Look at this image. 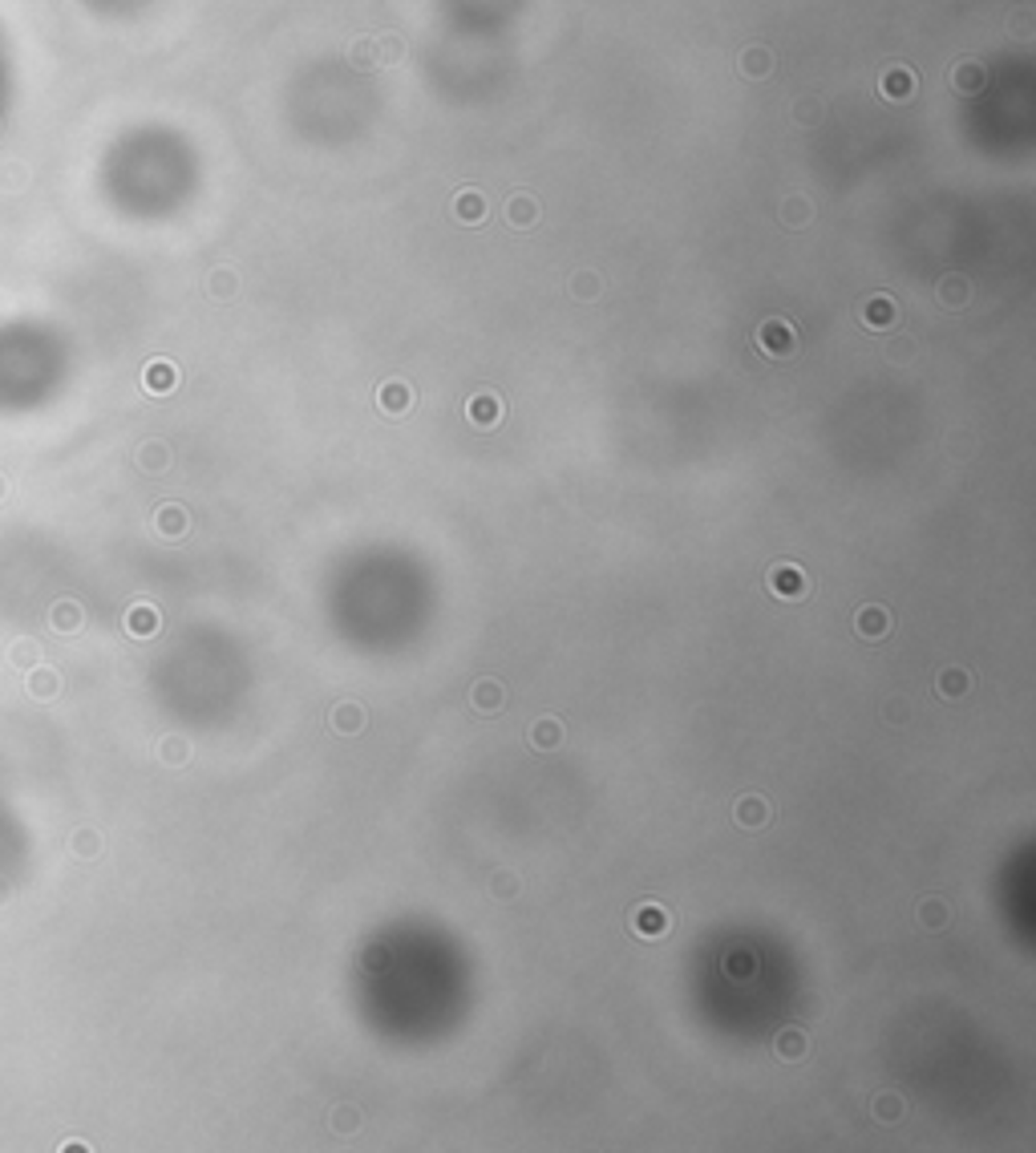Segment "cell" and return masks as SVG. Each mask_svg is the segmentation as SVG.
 <instances>
[{"label":"cell","mask_w":1036,"mask_h":1153,"mask_svg":"<svg viewBox=\"0 0 1036 1153\" xmlns=\"http://www.w3.org/2000/svg\"><path fill=\"white\" fill-rule=\"evenodd\" d=\"M935 692L948 696V700H960V696L971 692V676L964 668H943L940 676H935Z\"/></svg>","instance_id":"obj_17"},{"label":"cell","mask_w":1036,"mask_h":1153,"mask_svg":"<svg viewBox=\"0 0 1036 1153\" xmlns=\"http://www.w3.org/2000/svg\"><path fill=\"white\" fill-rule=\"evenodd\" d=\"M328 725H332V733H340V737L361 733V729H365V708L356 705V700H345V705H336V708H332Z\"/></svg>","instance_id":"obj_10"},{"label":"cell","mask_w":1036,"mask_h":1153,"mask_svg":"<svg viewBox=\"0 0 1036 1153\" xmlns=\"http://www.w3.org/2000/svg\"><path fill=\"white\" fill-rule=\"evenodd\" d=\"M409 401H413V393H409V385H401V381H385L381 389H377V405H381L389 417H401V413L409 409Z\"/></svg>","instance_id":"obj_13"},{"label":"cell","mask_w":1036,"mask_h":1153,"mask_svg":"<svg viewBox=\"0 0 1036 1153\" xmlns=\"http://www.w3.org/2000/svg\"><path fill=\"white\" fill-rule=\"evenodd\" d=\"M729 975H737V980H741V975H753V955H745V959H741V955H733V959H729Z\"/></svg>","instance_id":"obj_31"},{"label":"cell","mask_w":1036,"mask_h":1153,"mask_svg":"<svg viewBox=\"0 0 1036 1153\" xmlns=\"http://www.w3.org/2000/svg\"><path fill=\"white\" fill-rule=\"evenodd\" d=\"M935 300H940L943 308H964V304H971V279L968 276H943L940 279V287H935Z\"/></svg>","instance_id":"obj_8"},{"label":"cell","mask_w":1036,"mask_h":1153,"mask_svg":"<svg viewBox=\"0 0 1036 1153\" xmlns=\"http://www.w3.org/2000/svg\"><path fill=\"white\" fill-rule=\"evenodd\" d=\"M854 628H858V636L863 639H883L887 631H891V611L879 607V603H866V607L858 611Z\"/></svg>","instance_id":"obj_7"},{"label":"cell","mask_w":1036,"mask_h":1153,"mask_svg":"<svg viewBox=\"0 0 1036 1153\" xmlns=\"http://www.w3.org/2000/svg\"><path fill=\"white\" fill-rule=\"evenodd\" d=\"M146 385H150L154 393H171L174 389V364H166V361L150 364V372H146Z\"/></svg>","instance_id":"obj_24"},{"label":"cell","mask_w":1036,"mask_h":1153,"mask_svg":"<svg viewBox=\"0 0 1036 1153\" xmlns=\"http://www.w3.org/2000/svg\"><path fill=\"white\" fill-rule=\"evenodd\" d=\"M777 215H781V223H786V227H806V223L814 219V202H810L806 195H789V199L781 202V210H777Z\"/></svg>","instance_id":"obj_19"},{"label":"cell","mask_w":1036,"mask_h":1153,"mask_svg":"<svg viewBox=\"0 0 1036 1153\" xmlns=\"http://www.w3.org/2000/svg\"><path fill=\"white\" fill-rule=\"evenodd\" d=\"M507 219H510V227H535V219H538V202H535V195H527V191L510 195V202H507Z\"/></svg>","instance_id":"obj_14"},{"label":"cell","mask_w":1036,"mask_h":1153,"mask_svg":"<svg viewBox=\"0 0 1036 1153\" xmlns=\"http://www.w3.org/2000/svg\"><path fill=\"white\" fill-rule=\"evenodd\" d=\"M733 818H737V826H745V829H761L769 821V801L758 798V793H745V798L737 801Z\"/></svg>","instance_id":"obj_12"},{"label":"cell","mask_w":1036,"mask_h":1153,"mask_svg":"<svg viewBox=\"0 0 1036 1153\" xmlns=\"http://www.w3.org/2000/svg\"><path fill=\"white\" fill-rule=\"evenodd\" d=\"M797 122H818V102H802V105H797Z\"/></svg>","instance_id":"obj_33"},{"label":"cell","mask_w":1036,"mask_h":1153,"mask_svg":"<svg viewBox=\"0 0 1036 1153\" xmlns=\"http://www.w3.org/2000/svg\"><path fill=\"white\" fill-rule=\"evenodd\" d=\"M887 353H891V361H911V353H915V344H911V340H895V344H891V348H887Z\"/></svg>","instance_id":"obj_32"},{"label":"cell","mask_w":1036,"mask_h":1153,"mask_svg":"<svg viewBox=\"0 0 1036 1153\" xmlns=\"http://www.w3.org/2000/svg\"><path fill=\"white\" fill-rule=\"evenodd\" d=\"M773 1052L781 1060H802L810 1052V1040H806V1032L802 1028H786V1032H777L773 1036Z\"/></svg>","instance_id":"obj_16"},{"label":"cell","mask_w":1036,"mask_h":1153,"mask_svg":"<svg viewBox=\"0 0 1036 1153\" xmlns=\"http://www.w3.org/2000/svg\"><path fill=\"white\" fill-rule=\"evenodd\" d=\"M769 69H773V53H769L766 45H745V53H741V73L761 81V77H769Z\"/></svg>","instance_id":"obj_18"},{"label":"cell","mask_w":1036,"mask_h":1153,"mask_svg":"<svg viewBox=\"0 0 1036 1153\" xmlns=\"http://www.w3.org/2000/svg\"><path fill=\"white\" fill-rule=\"evenodd\" d=\"M163 515L166 518H158V523H166V531H174V534H179V531H183V510H179V506H166V510H163Z\"/></svg>","instance_id":"obj_30"},{"label":"cell","mask_w":1036,"mask_h":1153,"mask_svg":"<svg viewBox=\"0 0 1036 1153\" xmlns=\"http://www.w3.org/2000/svg\"><path fill=\"white\" fill-rule=\"evenodd\" d=\"M453 219L458 223H466V227H478L482 219H486V199H482L478 191H458L453 195Z\"/></svg>","instance_id":"obj_9"},{"label":"cell","mask_w":1036,"mask_h":1153,"mask_svg":"<svg viewBox=\"0 0 1036 1153\" xmlns=\"http://www.w3.org/2000/svg\"><path fill=\"white\" fill-rule=\"evenodd\" d=\"M466 417H470L474 429H494L502 421V401L499 393H474L466 401Z\"/></svg>","instance_id":"obj_4"},{"label":"cell","mask_w":1036,"mask_h":1153,"mask_svg":"<svg viewBox=\"0 0 1036 1153\" xmlns=\"http://www.w3.org/2000/svg\"><path fill=\"white\" fill-rule=\"evenodd\" d=\"M348 61H353V65H373L377 61V41H356V45L348 49Z\"/></svg>","instance_id":"obj_27"},{"label":"cell","mask_w":1036,"mask_h":1153,"mask_svg":"<svg viewBox=\"0 0 1036 1153\" xmlns=\"http://www.w3.org/2000/svg\"><path fill=\"white\" fill-rule=\"evenodd\" d=\"M879 94L887 102H907L915 94V73L907 65H891L883 77H879Z\"/></svg>","instance_id":"obj_5"},{"label":"cell","mask_w":1036,"mask_h":1153,"mask_svg":"<svg viewBox=\"0 0 1036 1153\" xmlns=\"http://www.w3.org/2000/svg\"><path fill=\"white\" fill-rule=\"evenodd\" d=\"M401 53H405L401 37H381V41H377V57H381V61H401Z\"/></svg>","instance_id":"obj_28"},{"label":"cell","mask_w":1036,"mask_h":1153,"mask_svg":"<svg viewBox=\"0 0 1036 1153\" xmlns=\"http://www.w3.org/2000/svg\"><path fill=\"white\" fill-rule=\"evenodd\" d=\"M895 320H899V308H895L891 296H871L863 304V325L866 328H879V332H883V328H891Z\"/></svg>","instance_id":"obj_11"},{"label":"cell","mask_w":1036,"mask_h":1153,"mask_svg":"<svg viewBox=\"0 0 1036 1153\" xmlns=\"http://www.w3.org/2000/svg\"><path fill=\"white\" fill-rule=\"evenodd\" d=\"M490 895L502 898V903H510V898L518 895V874H510V870H499V874L490 878Z\"/></svg>","instance_id":"obj_26"},{"label":"cell","mask_w":1036,"mask_h":1153,"mask_svg":"<svg viewBox=\"0 0 1036 1153\" xmlns=\"http://www.w3.org/2000/svg\"><path fill=\"white\" fill-rule=\"evenodd\" d=\"M766 583H769V592L781 595V599H806L810 595V579L797 562H777V567H769Z\"/></svg>","instance_id":"obj_2"},{"label":"cell","mask_w":1036,"mask_h":1153,"mask_svg":"<svg viewBox=\"0 0 1036 1153\" xmlns=\"http://www.w3.org/2000/svg\"><path fill=\"white\" fill-rule=\"evenodd\" d=\"M668 927H672V915L660 903H640L632 911V931L640 935V939H660Z\"/></svg>","instance_id":"obj_3"},{"label":"cell","mask_w":1036,"mask_h":1153,"mask_svg":"<svg viewBox=\"0 0 1036 1153\" xmlns=\"http://www.w3.org/2000/svg\"><path fill=\"white\" fill-rule=\"evenodd\" d=\"M530 744L543 749V753L559 749V744H563V725H559L555 716H538L535 725H530Z\"/></svg>","instance_id":"obj_15"},{"label":"cell","mask_w":1036,"mask_h":1153,"mask_svg":"<svg viewBox=\"0 0 1036 1153\" xmlns=\"http://www.w3.org/2000/svg\"><path fill=\"white\" fill-rule=\"evenodd\" d=\"M470 700H474V708H478L482 716H494V713H502V700H507V688H502V680H494V676H482L478 684L470 688Z\"/></svg>","instance_id":"obj_6"},{"label":"cell","mask_w":1036,"mask_h":1153,"mask_svg":"<svg viewBox=\"0 0 1036 1153\" xmlns=\"http://www.w3.org/2000/svg\"><path fill=\"white\" fill-rule=\"evenodd\" d=\"M211 292L215 296H231V292H235V276H231V271H219V276L211 279Z\"/></svg>","instance_id":"obj_29"},{"label":"cell","mask_w":1036,"mask_h":1153,"mask_svg":"<svg viewBox=\"0 0 1036 1153\" xmlns=\"http://www.w3.org/2000/svg\"><path fill=\"white\" fill-rule=\"evenodd\" d=\"M871 1109H874V1117H879L883 1125H895L903 1113H907V1105H903V1096H899V1093H879V1096L871 1101Z\"/></svg>","instance_id":"obj_21"},{"label":"cell","mask_w":1036,"mask_h":1153,"mask_svg":"<svg viewBox=\"0 0 1036 1153\" xmlns=\"http://www.w3.org/2000/svg\"><path fill=\"white\" fill-rule=\"evenodd\" d=\"M948 919H951V911H948V903H943V898H923V903H919V923L927 927V931H940V927H948Z\"/></svg>","instance_id":"obj_22"},{"label":"cell","mask_w":1036,"mask_h":1153,"mask_svg":"<svg viewBox=\"0 0 1036 1153\" xmlns=\"http://www.w3.org/2000/svg\"><path fill=\"white\" fill-rule=\"evenodd\" d=\"M328 1129H332L336 1137H348V1134H356V1129H361V1113H356L353 1105H340V1109H332V1117H328Z\"/></svg>","instance_id":"obj_23"},{"label":"cell","mask_w":1036,"mask_h":1153,"mask_svg":"<svg viewBox=\"0 0 1036 1153\" xmlns=\"http://www.w3.org/2000/svg\"><path fill=\"white\" fill-rule=\"evenodd\" d=\"M951 81H956V89H960V94H979V89H984V81H988V73H984V65L960 61V65H956V73H951Z\"/></svg>","instance_id":"obj_20"},{"label":"cell","mask_w":1036,"mask_h":1153,"mask_svg":"<svg viewBox=\"0 0 1036 1153\" xmlns=\"http://www.w3.org/2000/svg\"><path fill=\"white\" fill-rule=\"evenodd\" d=\"M758 348L766 356H773V361H781V356H794V348H797L794 325H789V320H781V316H769V320H761Z\"/></svg>","instance_id":"obj_1"},{"label":"cell","mask_w":1036,"mask_h":1153,"mask_svg":"<svg viewBox=\"0 0 1036 1153\" xmlns=\"http://www.w3.org/2000/svg\"><path fill=\"white\" fill-rule=\"evenodd\" d=\"M887 721H895V725L907 721V705H903V700H891V705H887Z\"/></svg>","instance_id":"obj_34"},{"label":"cell","mask_w":1036,"mask_h":1153,"mask_svg":"<svg viewBox=\"0 0 1036 1153\" xmlns=\"http://www.w3.org/2000/svg\"><path fill=\"white\" fill-rule=\"evenodd\" d=\"M571 296L595 300L599 296V276H595V271H575V276H571Z\"/></svg>","instance_id":"obj_25"}]
</instances>
